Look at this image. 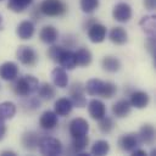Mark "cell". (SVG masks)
Wrapping results in <instances>:
<instances>
[{"mask_svg": "<svg viewBox=\"0 0 156 156\" xmlns=\"http://www.w3.org/2000/svg\"><path fill=\"white\" fill-rule=\"evenodd\" d=\"M74 56H76L77 66H80V67L89 66L93 60V55H91L90 50L87 48H79L77 51H74Z\"/></svg>", "mask_w": 156, "mask_h": 156, "instance_id": "25", "label": "cell"}, {"mask_svg": "<svg viewBox=\"0 0 156 156\" xmlns=\"http://www.w3.org/2000/svg\"><path fill=\"white\" fill-rule=\"evenodd\" d=\"M139 139L141 143L146 144V145H151L155 140V128L152 124L146 123L144 126H141V128L139 129Z\"/></svg>", "mask_w": 156, "mask_h": 156, "instance_id": "22", "label": "cell"}, {"mask_svg": "<svg viewBox=\"0 0 156 156\" xmlns=\"http://www.w3.org/2000/svg\"><path fill=\"white\" fill-rule=\"evenodd\" d=\"M112 16L117 22L126 23L132 18V7L127 2H118L112 10Z\"/></svg>", "mask_w": 156, "mask_h": 156, "instance_id": "10", "label": "cell"}, {"mask_svg": "<svg viewBox=\"0 0 156 156\" xmlns=\"http://www.w3.org/2000/svg\"><path fill=\"white\" fill-rule=\"evenodd\" d=\"M88 111L93 119L99 121L106 115V106L105 104L99 99H93L88 102Z\"/></svg>", "mask_w": 156, "mask_h": 156, "instance_id": "14", "label": "cell"}, {"mask_svg": "<svg viewBox=\"0 0 156 156\" xmlns=\"http://www.w3.org/2000/svg\"><path fill=\"white\" fill-rule=\"evenodd\" d=\"M61 49H62V46H58V45H52L51 48H49V50H48L46 54H48V56L50 57V60H52L54 62H56L57 56H58Z\"/></svg>", "mask_w": 156, "mask_h": 156, "instance_id": "36", "label": "cell"}, {"mask_svg": "<svg viewBox=\"0 0 156 156\" xmlns=\"http://www.w3.org/2000/svg\"><path fill=\"white\" fill-rule=\"evenodd\" d=\"M143 4H144L146 10L152 11L156 9V0H143Z\"/></svg>", "mask_w": 156, "mask_h": 156, "instance_id": "38", "label": "cell"}, {"mask_svg": "<svg viewBox=\"0 0 156 156\" xmlns=\"http://www.w3.org/2000/svg\"><path fill=\"white\" fill-rule=\"evenodd\" d=\"M34 30H35V27L32 21H22L16 28V34L20 39L27 40L33 37Z\"/></svg>", "mask_w": 156, "mask_h": 156, "instance_id": "18", "label": "cell"}, {"mask_svg": "<svg viewBox=\"0 0 156 156\" xmlns=\"http://www.w3.org/2000/svg\"><path fill=\"white\" fill-rule=\"evenodd\" d=\"M39 38L45 44H54L58 38V32L54 26H44L40 29Z\"/></svg>", "mask_w": 156, "mask_h": 156, "instance_id": "21", "label": "cell"}, {"mask_svg": "<svg viewBox=\"0 0 156 156\" xmlns=\"http://www.w3.org/2000/svg\"><path fill=\"white\" fill-rule=\"evenodd\" d=\"M143 32L147 37H156V17L155 16H144L139 22Z\"/></svg>", "mask_w": 156, "mask_h": 156, "instance_id": "23", "label": "cell"}, {"mask_svg": "<svg viewBox=\"0 0 156 156\" xmlns=\"http://www.w3.org/2000/svg\"><path fill=\"white\" fill-rule=\"evenodd\" d=\"M39 140H40V136L35 132H24L21 138V143H22L23 147L28 151L37 150L38 145H39Z\"/></svg>", "mask_w": 156, "mask_h": 156, "instance_id": "15", "label": "cell"}, {"mask_svg": "<svg viewBox=\"0 0 156 156\" xmlns=\"http://www.w3.org/2000/svg\"><path fill=\"white\" fill-rule=\"evenodd\" d=\"M84 85L80 82H74L69 88V96L73 106L76 107H85L87 106V99L84 95Z\"/></svg>", "mask_w": 156, "mask_h": 156, "instance_id": "5", "label": "cell"}, {"mask_svg": "<svg viewBox=\"0 0 156 156\" xmlns=\"http://www.w3.org/2000/svg\"><path fill=\"white\" fill-rule=\"evenodd\" d=\"M146 46L152 57H156V37H147L146 40Z\"/></svg>", "mask_w": 156, "mask_h": 156, "instance_id": "37", "label": "cell"}, {"mask_svg": "<svg viewBox=\"0 0 156 156\" xmlns=\"http://www.w3.org/2000/svg\"><path fill=\"white\" fill-rule=\"evenodd\" d=\"M0 1H2V0H0Z\"/></svg>", "mask_w": 156, "mask_h": 156, "instance_id": "43", "label": "cell"}, {"mask_svg": "<svg viewBox=\"0 0 156 156\" xmlns=\"http://www.w3.org/2000/svg\"><path fill=\"white\" fill-rule=\"evenodd\" d=\"M104 87H105L104 80L93 78L87 82V84L84 85V90L87 91V94H89L91 96H101L102 91H104Z\"/></svg>", "mask_w": 156, "mask_h": 156, "instance_id": "20", "label": "cell"}, {"mask_svg": "<svg viewBox=\"0 0 156 156\" xmlns=\"http://www.w3.org/2000/svg\"><path fill=\"white\" fill-rule=\"evenodd\" d=\"M129 102L132 105V107L135 108H145L149 105L150 101V96L147 95V93L143 91V90H134L130 93L129 95Z\"/></svg>", "mask_w": 156, "mask_h": 156, "instance_id": "13", "label": "cell"}, {"mask_svg": "<svg viewBox=\"0 0 156 156\" xmlns=\"http://www.w3.org/2000/svg\"><path fill=\"white\" fill-rule=\"evenodd\" d=\"M51 79H52V83L55 87H58V88H66L68 85V76H67V72L65 68H62L61 66L60 67H55L52 71H51Z\"/></svg>", "mask_w": 156, "mask_h": 156, "instance_id": "16", "label": "cell"}, {"mask_svg": "<svg viewBox=\"0 0 156 156\" xmlns=\"http://www.w3.org/2000/svg\"><path fill=\"white\" fill-rule=\"evenodd\" d=\"M16 57L24 66H34L38 61V54L35 52V50L27 45L18 46L16 51Z\"/></svg>", "mask_w": 156, "mask_h": 156, "instance_id": "4", "label": "cell"}, {"mask_svg": "<svg viewBox=\"0 0 156 156\" xmlns=\"http://www.w3.org/2000/svg\"><path fill=\"white\" fill-rule=\"evenodd\" d=\"M33 0H9L7 7L13 12H23L32 5Z\"/></svg>", "mask_w": 156, "mask_h": 156, "instance_id": "30", "label": "cell"}, {"mask_svg": "<svg viewBox=\"0 0 156 156\" xmlns=\"http://www.w3.org/2000/svg\"><path fill=\"white\" fill-rule=\"evenodd\" d=\"M58 124V116L54 111H44L39 118V126L44 130H52Z\"/></svg>", "mask_w": 156, "mask_h": 156, "instance_id": "11", "label": "cell"}, {"mask_svg": "<svg viewBox=\"0 0 156 156\" xmlns=\"http://www.w3.org/2000/svg\"><path fill=\"white\" fill-rule=\"evenodd\" d=\"M101 66L106 72L115 73L121 68V61L115 56H105L101 60Z\"/></svg>", "mask_w": 156, "mask_h": 156, "instance_id": "27", "label": "cell"}, {"mask_svg": "<svg viewBox=\"0 0 156 156\" xmlns=\"http://www.w3.org/2000/svg\"><path fill=\"white\" fill-rule=\"evenodd\" d=\"M2 27V16H1V13H0V28Z\"/></svg>", "mask_w": 156, "mask_h": 156, "instance_id": "42", "label": "cell"}, {"mask_svg": "<svg viewBox=\"0 0 156 156\" xmlns=\"http://www.w3.org/2000/svg\"><path fill=\"white\" fill-rule=\"evenodd\" d=\"M69 134L72 138L76 136H82V135H87L89 132V123L87 122V119L77 117L71 121L69 127H68Z\"/></svg>", "mask_w": 156, "mask_h": 156, "instance_id": "9", "label": "cell"}, {"mask_svg": "<svg viewBox=\"0 0 156 156\" xmlns=\"http://www.w3.org/2000/svg\"><path fill=\"white\" fill-rule=\"evenodd\" d=\"M38 95L40 99H44V100H51L55 94H56V90L55 88L50 84V83H43L41 85L39 84V88H38Z\"/></svg>", "mask_w": 156, "mask_h": 156, "instance_id": "29", "label": "cell"}, {"mask_svg": "<svg viewBox=\"0 0 156 156\" xmlns=\"http://www.w3.org/2000/svg\"><path fill=\"white\" fill-rule=\"evenodd\" d=\"M56 63H58L65 69H73L77 66L74 51H72L71 49H66V48L62 46V49H61V51H60V54L57 56Z\"/></svg>", "mask_w": 156, "mask_h": 156, "instance_id": "8", "label": "cell"}, {"mask_svg": "<svg viewBox=\"0 0 156 156\" xmlns=\"http://www.w3.org/2000/svg\"><path fill=\"white\" fill-rule=\"evenodd\" d=\"M85 30H88V38L90 39L91 43H101L105 40L106 34H107V29L104 24L94 22L91 23Z\"/></svg>", "mask_w": 156, "mask_h": 156, "instance_id": "7", "label": "cell"}, {"mask_svg": "<svg viewBox=\"0 0 156 156\" xmlns=\"http://www.w3.org/2000/svg\"><path fill=\"white\" fill-rule=\"evenodd\" d=\"M72 108H73V104L68 98H60L55 101V105H54V112L61 117L69 115Z\"/></svg>", "mask_w": 156, "mask_h": 156, "instance_id": "19", "label": "cell"}, {"mask_svg": "<svg viewBox=\"0 0 156 156\" xmlns=\"http://www.w3.org/2000/svg\"><path fill=\"white\" fill-rule=\"evenodd\" d=\"M110 151V144L106 140H96L91 146V155L104 156Z\"/></svg>", "mask_w": 156, "mask_h": 156, "instance_id": "31", "label": "cell"}, {"mask_svg": "<svg viewBox=\"0 0 156 156\" xmlns=\"http://www.w3.org/2000/svg\"><path fill=\"white\" fill-rule=\"evenodd\" d=\"M115 127V123H113V119L111 117H107L106 115L99 119V129L100 132H102L104 134H108L111 133V130L113 129Z\"/></svg>", "mask_w": 156, "mask_h": 156, "instance_id": "32", "label": "cell"}, {"mask_svg": "<svg viewBox=\"0 0 156 156\" xmlns=\"http://www.w3.org/2000/svg\"><path fill=\"white\" fill-rule=\"evenodd\" d=\"M5 134H6V126H5V121L0 119V140H2V139H4Z\"/></svg>", "mask_w": 156, "mask_h": 156, "instance_id": "39", "label": "cell"}, {"mask_svg": "<svg viewBox=\"0 0 156 156\" xmlns=\"http://www.w3.org/2000/svg\"><path fill=\"white\" fill-rule=\"evenodd\" d=\"M110 40L116 45H123L128 40V34L123 27H113L108 33Z\"/></svg>", "mask_w": 156, "mask_h": 156, "instance_id": "24", "label": "cell"}, {"mask_svg": "<svg viewBox=\"0 0 156 156\" xmlns=\"http://www.w3.org/2000/svg\"><path fill=\"white\" fill-rule=\"evenodd\" d=\"M140 143L138 133H127L118 138V145L126 152H132L134 149L139 147Z\"/></svg>", "mask_w": 156, "mask_h": 156, "instance_id": "6", "label": "cell"}, {"mask_svg": "<svg viewBox=\"0 0 156 156\" xmlns=\"http://www.w3.org/2000/svg\"><path fill=\"white\" fill-rule=\"evenodd\" d=\"M130 110H132V105H130L129 100H126V99L118 100L112 105V113L117 118L127 117L130 113Z\"/></svg>", "mask_w": 156, "mask_h": 156, "instance_id": "17", "label": "cell"}, {"mask_svg": "<svg viewBox=\"0 0 156 156\" xmlns=\"http://www.w3.org/2000/svg\"><path fill=\"white\" fill-rule=\"evenodd\" d=\"M22 105H24V107L28 108V110H37L40 106V101L35 98H29L26 101H23Z\"/></svg>", "mask_w": 156, "mask_h": 156, "instance_id": "35", "label": "cell"}, {"mask_svg": "<svg viewBox=\"0 0 156 156\" xmlns=\"http://www.w3.org/2000/svg\"><path fill=\"white\" fill-rule=\"evenodd\" d=\"M38 88L39 80L32 74H26L21 78H16L12 84V90L15 91V94L23 98H28L29 95L37 93Z\"/></svg>", "mask_w": 156, "mask_h": 156, "instance_id": "1", "label": "cell"}, {"mask_svg": "<svg viewBox=\"0 0 156 156\" xmlns=\"http://www.w3.org/2000/svg\"><path fill=\"white\" fill-rule=\"evenodd\" d=\"M38 149L40 154L46 156H57L62 152V144L58 139L52 136H40Z\"/></svg>", "mask_w": 156, "mask_h": 156, "instance_id": "3", "label": "cell"}, {"mask_svg": "<svg viewBox=\"0 0 156 156\" xmlns=\"http://www.w3.org/2000/svg\"><path fill=\"white\" fill-rule=\"evenodd\" d=\"M88 144H89L88 134H87V135H82V136L72 138V144H71L72 152H74V154H79V152L84 151V150L87 149Z\"/></svg>", "mask_w": 156, "mask_h": 156, "instance_id": "28", "label": "cell"}, {"mask_svg": "<svg viewBox=\"0 0 156 156\" xmlns=\"http://www.w3.org/2000/svg\"><path fill=\"white\" fill-rule=\"evenodd\" d=\"M117 91V87L116 84H113L112 82H105V87H104V91L101 98L104 99H111Z\"/></svg>", "mask_w": 156, "mask_h": 156, "instance_id": "34", "label": "cell"}, {"mask_svg": "<svg viewBox=\"0 0 156 156\" xmlns=\"http://www.w3.org/2000/svg\"><path fill=\"white\" fill-rule=\"evenodd\" d=\"M0 156H16V152L12 150H4L0 152Z\"/></svg>", "mask_w": 156, "mask_h": 156, "instance_id": "41", "label": "cell"}, {"mask_svg": "<svg viewBox=\"0 0 156 156\" xmlns=\"http://www.w3.org/2000/svg\"><path fill=\"white\" fill-rule=\"evenodd\" d=\"M16 115V105L12 101H4L0 104V119L7 121Z\"/></svg>", "mask_w": 156, "mask_h": 156, "instance_id": "26", "label": "cell"}, {"mask_svg": "<svg viewBox=\"0 0 156 156\" xmlns=\"http://www.w3.org/2000/svg\"><path fill=\"white\" fill-rule=\"evenodd\" d=\"M132 155H133V156H146L147 154H146V151H145V150L136 147V149H134V150L132 151Z\"/></svg>", "mask_w": 156, "mask_h": 156, "instance_id": "40", "label": "cell"}, {"mask_svg": "<svg viewBox=\"0 0 156 156\" xmlns=\"http://www.w3.org/2000/svg\"><path fill=\"white\" fill-rule=\"evenodd\" d=\"M38 10L45 16L58 17L67 12V5L62 0H43Z\"/></svg>", "mask_w": 156, "mask_h": 156, "instance_id": "2", "label": "cell"}, {"mask_svg": "<svg viewBox=\"0 0 156 156\" xmlns=\"http://www.w3.org/2000/svg\"><path fill=\"white\" fill-rule=\"evenodd\" d=\"M100 1L99 0H80L79 5L84 13H93L95 10H98Z\"/></svg>", "mask_w": 156, "mask_h": 156, "instance_id": "33", "label": "cell"}, {"mask_svg": "<svg viewBox=\"0 0 156 156\" xmlns=\"http://www.w3.org/2000/svg\"><path fill=\"white\" fill-rule=\"evenodd\" d=\"M17 76H18L17 63H15L12 61H7V62H4L0 66V78L1 79L12 82L17 78Z\"/></svg>", "mask_w": 156, "mask_h": 156, "instance_id": "12", "label": "cell"}]
</instances>
